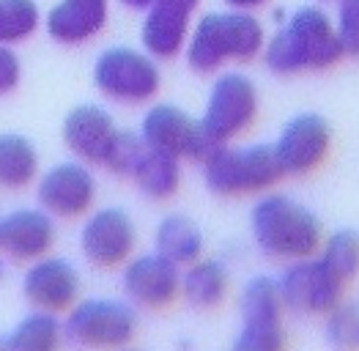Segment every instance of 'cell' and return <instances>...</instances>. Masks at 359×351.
<instances>
[{"instance_id":"1","label":"cell","mask_w":359,"mask_h":351,"mask_svg":"<svg viewBox=\"0 0 359 351\" xmlns=\"http://www.w3.org/2000/svg\"><path fill=\"white\" fill-rule=\"evenodd\" d=\"M346 55L337 25L318 6L297 8L264 44V58L274 74H302L332 69Z\"/></svg>"},{"instance_id":"2","label":"cell","mask_w":359,"mask_h":351,"mask_svg":"<svg viewBox=\"0 0 359 351\" xmlns=\"http://www.w3.org/2000/svg\"><path fill=\"white\" fill-rule=\"evenodd\" d=\"M266 44V30L250 11H211L189 30L184 55L192 72L211 74L225 63L258 58Z\"/></svg>"},{"instance_id":"3","label":"cell","mask_w":359,"mask_h":351,"mask_svg":"<svg viewBox=\"0 0 359 351\" xmlns=\"http://www.w3.org/2000/svg\"><path fill=\"white\" fill-rule=\"evenodd\" d=\"M252 236L274 261H302L321 250L324 231L310 208L288 195H266L252 208Z\"/></svg>"},{"instance_id":"4","label":"cell","mask_w":359,"mask_h":351,"mask_svg":"<svg viewBox=\"0 0 359 351\" xmlns=\"http://www.w3.org/2000/svg\"><path fill=\"white\" fill-rule=\"evenodd\" d=\"M203 176L211 192L222 198H241L271 190L280 178L283 168L277 162L274 146H214L209 157L203 159Z\"/></svg>"},{"instance_id":"5","label":"cell","mask_w":359,"mask_h":351,"mask_svg":"<svg viewBox=\"0 0 359 351\" xmlns=\"http://www.w3.org/2000/svg\"><path fill=\"white\" fill-rule=\"evenodd\" d=\"M63 338L86 351H121L137 332V313L118 299H86L66 310Z\"/></svg>"},{"instance_id":"6","label":"cell","mask_w":359,"mask_h":351,"mask_svg":"<svg viewBox=\"0 0 359 351\" xmlns=\"http://www.w3.org/2000/svg\"><path fill=\"white\" fill-rule=\"evenodd\" d=\"M93 83L102 96L118 105H146L159 93L162 74L149 53L132 47H110L96 58Z\"/></svg>"},{"instance_id":"7","label":"cell","mask_w":359,"mask_h":351,"mask_svg":"<svg viewBox=\"0 0 359 351\" xmlns=\"http://www.w3.org/2000/svg\"><path fill=\"white\" fill-rule=\"evenodd\" d=\"M258 118V88L239 72H225L211 86L201 129L214 146L236 140Z\"/></svg>"},{"instance_id":"8","label":"cell","mask_w":359,"mask_h":351,"mask_svg":"<svg viewBox=\"0 0 359 351\" xmlns=\"http://www.w3.org/2000/svg\"><path fill=\"white\" fill-rule=\"evenodd\" d=\"M285 305L271 277H255L241 293V332L233 351H285Z\"/></svg>"},{"instance_id":"9","label":"cell","mask_w":359,"mask_h":351,"mask_svg":"<svg viewBox=\"0 0 359 351\" xmlns=\"http://www.w3.org/2000/svg\"><path fill=\"white\" fill-rule=\"evenodd\" d=\"M285 310L302 316H327L346 296V286L318 256L291 261L277 280Z\"/></svg>"},{"instance_id":"10","label":"cell","mask_w":359,"mask_h":351,"mask_svg":"<svg viewBox=\"0 0 359 351\" xmlns=\"http://www.w3.org/2000/svg\"><path fill=\"white\" fill-rule=\"evenodd\" d=\"M140 138L154 151H165L179 159L203 162L214 151V143L201 129V121L189 118L173 105H154L143 118Z\"/></svg>"},{"instance_id":"11","label":"cell","mask_w":359,"mask_h":351,"mask_svg":"<svg viewBox=\"0 0 359 351\" xmlns=\"http://www.w3.org/2000/svg\"><path fill=\"white\" fill-rule=\"evenodd\" d=\"M332 148V126L316 113H302L285 124L274 154L283 176H307L324 165Z\"/></svg>"},{"instance_id":"12","label":"cell","mask_w":359,"mask_h":351,"mask_svg":"<svg viewBox=\"0 0 359 351\" xmlns=\"http://www.w3.org/2000/svg\"><path fill=\"white\" fill-rule=\"evenodd\" d=\"M137 244V228L121 208H99L90 214L80 234V247L88 263L99 269H116L126 263Z\"/></svg>"},{"instance_id":"13","label":"cell","mask_w":359,"mask_h":351,"mask_svg":"<svg viewBox=\"0 0 359 351\" xmlns=\"http://www.w3.org/2000/svg\"><path fill=\"white\" fill-rule=\"evenodd\" d=\"M36 198L50 217L77 220L96 201V178L80 162H63L39 178Z\"/></svg>"},{"instance_id":"14","label":"cell","mask_w":359,"mask_h":351,"mask_svg":"<svg viewBox=\"0 0 359 351\" xmlns=\"http://www.w3.org/2000/svg\"><path fill=\"white\" fill-rule=\"evenodd\" d=\"M123 293L135 307L162 310L170 307L181 293V272L159 253L132 258L123 266Z\"/></svg>"},{"instance_id":"15","label":"cell","mask_w":359,"mask_h":351,"mask_svg":"<svg viewBox=\"0 0 359 351\" xmlns=\"http://www.w3.org/2000/svg\"><path fill=\"white\" fill-rule=\"evenodd\" d=\"M22 293L36 310L44 313H66L80 296V274L66 258H39L33 261L25 280Z\"/></svg>"},{"instance_id":"16","label":"cell","mask_w":359,"mask_h":351,"mask_svg":"<svg viewBox=\"0 0 359 351\" xmlns=\"http://www.w3.org/2000/svg\"><path fill=\"white\" fill-rule=\"evenodd\" d=\"M55 244V225L44 208H17L0 220V250L14 261H39Z\"/></svg>"},{"instance_id":"17","label":"cell","mask_w":359,"mask_h":351,"mask_svg":"<svg viewBox=\"0 0 359 351\" xmlns=\"http://www.w3.org/2000/svg\"><path fill=\"white\" fill-rule=\"evenodd\" d=\"M110 20V0H60L47 14V33L53 41L74 47L99 36Z\"/></svg>"},{"instance_id":"18","label":"cell","mask_w":359,"mask_h":351,"mask_svg":"<svg viewBox=\"0 0 359 351\" xmlns=\"http://www.w3.org/2000/svg\"><path fill=\"white\" fill-rule=\"evenodd\" d=\"M113 135V116L96 105H80L63 121V143L83 162H102Z\"/></svg>"},{"instance_id":"19","label":"cell","mask_w":359,"mask_h":351,"mask_svg":"<svg viewBox=\"0 0 359 351\" xmlns=\"http://www.w3.org/2000/svg\"><path fill=\"white\" fill-rule=\"evenodd\" d=\"M189 22H192V11L151 3L146 8L143 30H140L143 50L154 60H173L187 47V39H189V30H192Z\"/></svg>"},{"instance_id":"20","label":"cell","mask_w":359,"mask_h":351,"mask_svg":"<svg viewBox=\"0 0 359 351\" xmlns=\"http://www.w3.org/2000/svg\"><path fill=\"white\" fill-rule=\"evenodd\" d=\"M228 286H231V274L225 263L214 261V258H206V261L198 258L187 266L181 277V296L195 310H214L225 302Z\"/></svg>"},{"instance_id":"21","label":"cell","mask_w":359,"mask_h":351,"mask_svg":"<svg viewBox=\"0 0 359 351\" xmlns=\"http://www.w3.org/2000/svg\"><path fill=\"white\" fill-rule=\"evenodd\" d=\"M135 184L137 190L151 198V201H168L179 192L181 187V159L179 157H170L165 151H154L146 148L140 165L135 168Z\"/></svg>"},{"instance_id":"22","label":"cell","mask_w":359,"mask_h":351,"mask_svg":"<svg viewBox=\"0 0 359 351\" xmlns=\"http://www.w3.org/2000/svg\"><path fill=\"white\" fill-rule=\"evenodd\" d=\"M156 253L165 256L168 261H173L176 266H189L203 253V234L198 231V225L189 217L170 214L156 228Z\"/></svg>"},{"instance_id":"23","label":"cell","mask_w":359,"mask_h":351,"mask_svg":"<svg viewBox=\"0 0 359 351\" xmlns=\"http://www.w3.org/2000/svg\"><path fill=\"white\" fill-rule=\"evenodd\" d=\"M39 176L36 146L22 135H0V187L25 190Z\"/></svg>"},{"instance_id":"24","label":"cell","mask_w":359,"mask_h":351,"mask_svg":"<svg viewBox=\"0 0 359 351\" xmlns=\"http://www.w3.org/2000/svg\"><path fill=\"white\" fill-rule=\"evenodd\" d=\"M6 343H8V351H60L63 324L55 319V313L36 310L14 326Z\"/></svg>"},{"instance_id":"25","label":"cell","mask_w":359,"mask_h":351,"mask_svg":"<svg viewBox=\"0 0 359 351\" xmlns=\"http://www.w3.org/2000/svg\"><path fill=\"white\" fill-rule=\"evenodd\" d=\"M41 22L36 0H0V44L30 39Z\"/></svg>"},{"instance_id":"26","label":"cell","mask_w":359,"mask_h":351,"mask_svg":"<svg viewBox=\"0 0 359 351\" xmlns=\"http://www.w3.org/2000/svg\"><path fill=\"white\" fill-rule=\"evenodd\" d=\"M318 258L327 263L343 283H351L359 274V236L354 231H337V234H332L321 244Z\"/></svg>"},{"instance_id":"27","label":"cell","mask_w":359,"mask_h":351,"mask_svg":"<svg viewBox=\"0 0 359 351\" xmlns=\"http://www.w3.org/2000/svg\"><path fill=\"white\" fill-rule=\"evenodd\" d=\"M146 148H149L146 140H143L137 132L116 129V135H113V140H110V146H107V151H104V157H102L99 165H104L110 173H116V176H132L135 168L140 165Z\"/></svg>"},{"instance_id":"28","label":"cell","mask_w":359,"mask_h":351,"mask_svg":"<svg viewBox=\"0 0 359 351\" xmlns=\"http://www.w3.org/2000/svg\"><path fill=\"white\" fill-rule=\"evenodd\" d=\"M327 340L334 351H359V302H340L327 313Z\"/></svg>"},{"instance_id":"29","label":"cell","mask_w":359,"mask_h":351,"mask_svg":"<svg viewBox=\"0 0 359 351\" xmlns=\"http://www.w3.org/2000/svg\"><path fill=\"white\" fill-rule=\"evenodd\" d=\"M337 33L346 55H359V0L337 3Z\"/></svg>"},{"instance_id":"30","label":"cell","mask_w":359,"mask_h":351,"mask_svg":"<svg viewBox=\"0 0 359 351\" xmlns=\"http://www.w3.org/2000/svg\"><path fill=\"white\" fill-rule=\"evenodd\" d=\"M22 80V63L8 44H0V96H8Z\"/></svg>"},{"instance_id":"31","label":"cell","mask_w":359,"mask_h":351,"mask_svg":"<svg viewBox=\"0 0 359 351\" xmlns=\"http://www.w3.org/2000/svg\"><path fill=\"white\" fill-rule=\"evenodd\" d=\"M222 3H225L231 11H250V14H252V11L264 8L269 0H222Z\"/></svg>"},{"instance_id":"32","label":"cell","mask_w":359,"mask_h":351,"mask_svg":"<svg viewBox=\"0 0 359 351\" xmlns=\"http://www.w3.org/2000/svg\"><path fill=\"white\" fill-rule=\"evenodd\" d=\"M154 3H162V6H173V8H184V11H195L201 6V0H154Z\"/></svg>"},{"instance_id":"33","label":"cell","mask_w":359,"mask_h":351,"mask_svg":"<svg viewBox=\"0 0 359 351\" xmlns=\"http://www.w3.org/2000/svg\"><path fill=\"white\" fill-rule=\"evenodd\" d=\"M121 6H126V8H132V11H146L154 0H118Z\"/></svg>"},{"instance_id":"34","label":"cell","mask_w":359,"mask_h":351,"mask_svg":"<svg viewBox=\"0 0 359 351\" xmlns=\"http://www.w3.org/2000/svg\"><path fill=\"white\" fill-rule=\"evenodd\" d=\"M0 351H8V343H6V338H0Z\"/></svg>"},{"instance_id":"35","label":"cell","mask_w":359,"mask_h":351,"mask_svg":"<svg viewBox=\"0 0 359 351\" xmlns=\"http://www.w3.org/2000/svg\"><path fill=\"white\" fill-rule=\"evenodd\" d=\"M318 3H324V6H327V3H340V0H318Z\"/></svg>"},{"instance_id":"36","label":"cell","mask_w":359,"mask_h":351,"mask_svg":"<svg viewBox=\"0 0 359 351\" xmlns=\"http://www.w3.org/2000/svg\"><path fill=\"white\" fill-rule=\"evenodd\" d=\"M0 274H3V266H0Z\"/></svg>"},{"instance_id":"37","label":"cell","mask_w":359,"mask_h":351,"mask_svg":"<svg viewBox=\"0 0 359 351\" xmlns=\"http://www.w3.org/2000/svg\"><path fill=\"white\" fill-rule=\"evenodd\" d=\"M126 351H132V349H126Z\"/></svg>"}]
</instances>
